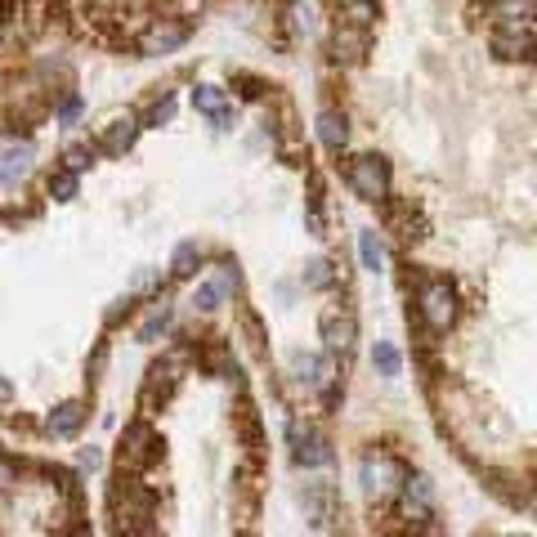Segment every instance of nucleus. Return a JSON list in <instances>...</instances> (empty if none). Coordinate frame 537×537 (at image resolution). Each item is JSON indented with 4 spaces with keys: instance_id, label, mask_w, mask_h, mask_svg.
Here are the masks:
<instances>
[{
    "instance_id": "1",
    "label": "nucleus",
    "mask_w": 537,
    "mask_h": 537,
    "mask_svg": "<svg viewBox=\"0 0 537 537\" xmlns=\"http://www.w3.org/2000/svg\"><path fill=\"white\" fill-rule=\"evenodd\" d=\"M417 314H421V322H426L430 331H452V322L461 314L457 287H452L448 278H426V282L417 287Z\"/></svg>"
},
{
    "instance_id": "2",
    "label": "nucleus",
    "mask_w": 537,
    "mask_h": 537,
    "mask_svg": "<svg viewBox=\"0 0 537 537\" xmlns=\"http://www.w3.org/2000/svg\"><path fill=\"white\" fill-rule=\"evenodd\" d=\"M403 466H399V457H390V452H380V448H372L363 461H359V483H363V492L372 497V502H380V497H394L399 492V483H403Z\"/></svg>"
},
{
    "instance_id": "3",
    "label": "nucleus",
    "mask_w": 537,
    "mask_h": 537,
    "mask_svg": "<svg viewBox=\"0 0 537 537\" xmlns=\"http://www.w3.org/2000/svg\"><path fill=\"white\" fill-rule=\"evenodd\" d=\"M345 179H350L354 198H363V202H372V207L390 198V161L376 157V153H363V157L350 161Z\"/></svg>"
},
{
    "instance_id": "4",
    "label": "nucleus",
    "mask_w": 537,
    "mask_h": 537,
    "mask_svg": "<svg viewBox=\"0 0 537 537\" xmlns=\"http://www.w3.org/2000/svg\"><path fill=\"white\" fill-rule=\"evenodd\" d=\"M287 439H291V461H296V466L314 471V466H327V461H331V439H327L314 421H291Z\"/></svg>"
},
{
    "instance_id": "5",
    "label": "nucleus",
    "mask_w": 537,
    "mask_h": 537,
    "mask_svg": "<svg viewBox=\"0 0 537 537\" xmlns=\"http://www.w3.org/2000/svg\"><path fill=\"white\" fill-rule=\"evenodd\" d=\"M157 457H161V439L153 434V426H148V421H130L126 434H121V466L130 461L135 471H144V466H153Z\"/></svg>"
},
{
    "instance_id": "6",
    "label": "nucleus",
    "mask_w": 537,
    "mask_h": 537,
    "mask_svg": "<svg viewBox=\"0 0 537 537\" xmlns=\"http://www.w3.org/2000/svg\"><path fill=\"white\" fill-rule=\"evenodd\" d=\"M399 511H403L408 524L434 520V483L426 475H403V483H399Z\"/></svg>"
},
{
    "instance_id": "7",
    "label": "nucleus",
    "mask_w": 537,
    "mask_h": 537,
    "mask_svg": "<svg viewBox=\"0 0 537 537\" xmlns=\"http://www.w3.org/2000/svg\"><path fill=\"white\" fill-rule=\"evenodd\" d=\"M300 506H305V520L314 524V529H327L336 515H340V492H336V483H305L300 488Z\"/></svg>"
},
{
    "instance_id": "8",
    "label": "nucleus",
    "mask_w": 537,
    "mask_h": 537,
    "mask_svg": "<svg viewBox=\"0 0 537 537\" xmlns=\"http://www.w3.org/2000/svg\"><path fill=\"white\" fill-rule=\"evenodd\" d=\"M492 54L497 58H537V41L529 23H506L492 32Z\"/></svg>"
},
{
    "instance_id": "9",
    "label": "nucleus",
    "mask_w": 537,
    "mask_h": 537,
    "mask_svg": "<svg viewBox=\"0 0 537 537\" xmlns=\"http://www.w3.org/2000/svg\"><path fill=\"white\" fill-rule=\"evenodd\" d=\"M319 336H322V345L327 350H350L354 340H359V322H354V314L350 309H327L319 319Z\"/></svg>"
},
{
    "instance_id": "10",
    "label": "nucleus",
    "mask_w": 537,
    "mask_h": 537,
    "mask_svg": "<svg viewBox=\"0 0 537 537\" xmlns=\"http://www.w3.org/2000/svg\"><path fill=\"white\" fill-rule=\"evenodd\" d=\"M368 46H372V27H354V23H340V18H336V27H331V50H336V58L363 63V58H368Z\"/></svg>"
},
{
    "instance_id": "11",
    "label": "nucleus",
    "mask_w": 537,
    "mask_h": 537,
    "mask_svg": "<svg viewBox=\"0 0 537 537\" xmlns=\"http://www.w3.org/2000/svg\"><path fill=\"white\" fill-rule=\"evenodd\" d=\"M188 41V27L175 23V18H157L144 36H139V54H175Z\"/></svg>"
},
{
    "instance_id": "12",
    "label": "nucleus",
    "mask_w": 537,
    "mask_h": 537,
    "mask_svg": "<svg viewBox=\"0 0 537 537\" xmlns=\"http://www.w3.org/2000/svg\"><path fill=\"white\" fill-rule=\"evenodd\" d=\"M193 107H198L202 117H211L219 130H233V126H238V112L228 107V95H224L219 86H198V90H193Z\"/></svg>"
},
{
    "instance_id": "13",
    "label": "nucleus",
    "mask_w": 537,
    "mask_h": 537,
    "mask_svg": "<svg viewBox=\"0 0 537 537\" xmlns=\"http://www.w3.org/2000/svg\"><path fill=\"white\" fill-rule=\"evenodd\" d=\"M86 417H90V408L81 399H67V403H58L50 417H46V430H50L54 439H76L81 426H86Z\"/></svg>"
},
{
    "instance_id": "14",
    "label": "nucleus",
    "mask_w": 537,
    "mask_h": 537,
    "mask_svg": "<svg viewBox=\"0 0 537 537\" xmlns=\"http://www.w3.org/2000/svg\"><path fill=\"white\" fill-rule=\"evenodd\" d=\"M139 130H144V121H139V117H117L104 135H99V148H104L107 157H121V153L139 139Z\"/></svg>"
},
{
    "instance_id": "15",
    "label": "nucleus",
    "mask_w": 537,
    "mask_h": 537,
    "mask_svg": "<svg viewBox=\"0 0 537 537\" xmlns=\"http://www.w3.org/2000/svg\"><path fill=\"white\" fill-rule=\"evenodd\" d=\"M32 170V144H9L0 148V188H14Z\"/></svg>"
},
{
    "instance_id": "16",
    "label": "nucleus",
    "mask_w": 537,
    "mask_h": 537,
    "mask_svg": "<svg viewBox=\"0 0 537 537\" xmlns=\"http://www.w3.org/2000/svg\"><path fill=\"white\" fill-rule=\"evenodd\" d=\"M483 9H488V18L497 27H506V23H533L537 18V0H483Z\"/></svg>"
},
{
    "instance_id": "17",
    "label": "nucleus",
    "mask_w": 537,
    "mask_h": 537,
    "mask_svg": "<svg viewBox=\"0 0 537 537\" xmlns=\"http://www.w3.org/2000/svg\"><path fill=\"white\" fill-rule=\"evenodd\" d=\"M319 139L327 153H340V148L350 144V121H345V112H336V107L319 112Z\"/></svg>"
},
{
    "instance_id": "18",
    "label": "nucleus",
    "mask_w": 537,
    "mask_h": 537,
    "mask_svg": "<svg viewBox=\"0 0 537 537\" xmlns=\"http://www.w3.org/2000/svg\"><path fill=\"white\" fill-rule=\"evenodd\" d=\"M175 359H161V363H153V372H148V380H144V408H153V403H166V394L175 390Z\"/></svg>"
},
{
    "instance_id": "19",
    "label": "nucleus",
    "mask_w": 537,
    "mask_h": 537,
    "mask_svg": "<svg viewBox=\"0 0 537 537\" xmlns=\"http://www.w3.org/2000/svg\"><path fill=\"white\" fill-rule=\"evenodd\" d=\"M336 18L340 23H354V27H376L380 0H336Z\"/></svg>"
},
{
    "instance_id": "20",
    "label": "nucleus",
    "mask_w": 537,
    "mask_h": 537,
    "mask_svg": "<svg viewBox=\"0 0 537 537\" xmlns=\"http://www.w3.org/2000/svg\"><path fill=\"white\" fill-rule=\"evenodd\" d=\"M202 268V247L198 242H179L170 256V278H193Z\"/></svg>"
},
{
    "instance_id": "21",
    "label": "nucleus",
    "mask_w": 537,
    "mask_h": 537,
    "mask_svg": "<svg viewBox=\"0 0 537 537\" xmlns=\"http://www.w3.org/2000/svg\"><path fill=\"white\" fill-rule=\"evenodd\" d=\"M170 319H175V314H170V305H166V300H161V305H153V314H148V319H144V327H139V340H144V345H153L157 336H166Z\"/></svg>"
},
{
    "instance_id": "22",
    "label": "nucleus",
    "mask_w": 537,
    "mask_h": 537,
    "mask_svg": "<svg viewBox=\"0 0 537 537\" xmlns=\"http://www.w3.org/2000/svg\"><path fill=\"white\" fill-rule=\"evenodd\" d=\"M372 363H376V372H380V376H399V372H403V359H399V350H394L390 340H376Z\"/></svg>"
},
{
    "instance_id": "23",
    "label": "nucleus",
    "mask_w": 537,
    "mask_h": 537,
    "mask_svg": "<svg viewBox=\"0 0 537 537\" xmlns=\"http://www.w3.org/2000/svg\"><path fill=\"white\" fill-rule=\"evenodd\" d=\"M359 260L368 273H380V260H385V251H380V238L376 233H359Z\"/></svg>"
},
{
    "instance_id": "24",
    "label": "nucleus",
    "mask_w": 537,
    "mask_h": 537,
    "mask_svg": "<svg viewBox=\"0 0 537 537\" xmlns=\"http://www.w3.org/2000/svg\"><path fill=\"white\" fill-rule=\"evenodd\" d=\"M193 305H198V314H215V309L224 305V287H219V282H202V287L193 291Z\"/></svg>"
},
{
    "instance_id": "25",
    "label": "nucleus",
    "mask_w": 537,
    "mask_h": 537,
    "mask_svg": "<svg viewBox=\"0 0 537 537\" xmlns=\"http://www.w3.org/2000/svg\"><path fill=\"white\" fill-rule=\"evenodd\" d=\"M50 193L58 198V202H72V198H76V170H67V166H63V170H54V175H50Z\"/></svg>"
},
{
    "instance_id": "26",
    "label": "nucleus",
    "mask_w": 537,
    "mask_h": 537,
    "mask_svg": "<svg viewBox=\"0 0 537 537\" xmlns=\"http://www.w3.org/2000/svg\"><path fill=\"white\" fill-rule=\"evenodd\" d=\"M90 161H95V148H90V144H72V148H63V166L76 170V175H81Z\"/></svg>"
},
{
    "instance_id": "27",
    "label": "nucleus",
    "mask_w": 537,
    "mask_h": 537,
    "mask_svg": "<svg viewBox=\"0 0 537 537\" xmlns=\"http://www.w3.org/2000/svg\"><path fill=\"white\" fill-rule=\"evenodd\" d=\"M175 117V99H157V104L148 107V117H139L144 126H161V121H170Z\"/></svg>"
},
{
    "instance_id": "28",
    "label": "nucleus",
    "mask_w": 537,
    "mask_h": 537,
    "mask_svg": "<svg viewBox=\"0 0 537 537\" xmlns=\"http://www.w3.org/2000/svg\"><path fill=\"white\" fill-rule=\"evenodd\" d=\"M76 117H81V95H67L63 107H58V126H72Z\"/></svg>"
},
{
    "instance_id": "29",
    "label": "nucleus",
    "mask_w": 537,
    "mask_h": 537,
    "mask_svg": "<svg viewBox=\"0 0 537 537\" xmlns=\"http://www.w3.org/2000/svg\"><path fill=\"white\" fill-rule=\"evenodd\" d=\"M233 81L242 86V95H247V99H260V95H265V81H260V76H242V72H238Z\"/></svg>"
},
{
    "instance_id": "30",
    "label": "nucleus",
    "mask_w": 537,
    "mask_h": 537,
    "mask_svg": "<svg viewBox=\"0 0 537 537\" xmlns=\"http://www.w3.org/2000/svg\"><path fill=\"white\" fill-rule=\"evenodd\" d=\"M76 466H81V471H99V466H104V452H99V448H81V452H76Z\"/></svg>"
},
{
    "instance_id": "31",
    "label": "nucleus",
    "mask_w": 537,
    "mask_h": 537,
    "mask_svg": "<svg viewBox=\"0 0 537 537\" xmlns=\"http://www.w3.org/2000/svg\"><path fill=\"white\" fill-rule=\"evenodd\" d=\"M327 260H314V265H309V273H305V282H309V287H327V282H331V273H327Z\"/></svg>"
},
{
    "instance_id": "32",
    "label": "nucleus",
    "mask_w": 537,
    "mask_h": 537,
    "mask_svg": "<svg viewBox=\"0 0 537 537\" xmlns=\"http://www.w3.org/2000/svg\"><path fill=\"white\" fill-rule=\"evenodd\" d=\"M14 483H18V471H14V466L0 457V492H5V488H14Z\"/></svg>"
},
{
    "instance_id": "33",
    "label": "nucleus",
    "mask_w": 537,
    "mask_h": 537,
    "mask_svg": "<svg viewBox=\"0 0 537 537\" xmlns=\"http://www.w3.org/2000/svg\"><path fill=\"white\" fill-rule=\"evenodd\" d=\"M18 18V0H0V23H14Z\"/></svg>"
},
{
    "instance_id": "34",
    "label": "nucleus",
    "mask_w": 537,
    "mask_h": 537,
    "mask_svg": "<svg viewBox=\"0 0 537 537\" xmlns=\"http://www.w3.org/2000/svg\"><path fill=\"white\" fill-rule=\"evenodd\" d=\"M9 403H14V380L0 376V408H9Z\"/></svg>"
}]
</instances>
